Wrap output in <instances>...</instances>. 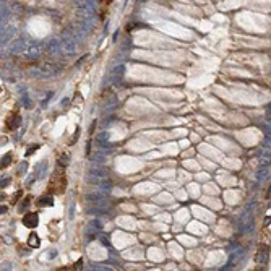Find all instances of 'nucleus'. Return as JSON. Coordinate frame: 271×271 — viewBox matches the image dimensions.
I'll list each match as a JSON object with an SVG mask.
<instances>
[{
  "instance_id": "5",
  "label": "nucleus",
  "mask_w": 271,
  "mask_h": 271,
  "mask_svg": "<svg viewBox=\"0 0 271 271\" xmlns=\"http://www.w3.org/2000/svg\"><path fill=\"white\" fill-rule=\"evenodd\" d=\"M50 206L52 205V198L50 197H47V198H39V206Z\"/></svg>"
},
{
  "instance_id": "7",
  "label": "nucleus",
  "mask_w": 271,
  "mask_h": 271,
  "mask_svg": "<svg viewBox=\"0 0 271 271\" xmlns=\"http://www.w3.org/2000/svg\"><path fill=\"white\" fill-rule=\"evenodd\" d=\"M112 0H101V5H102V8H106V5H109Z\"/></svg>"
},
{
  "instance_id": "3",
  "label": "nucleus",
  "mask_w": 271,
  "mask_h": 271,
  "mask_svg": "<svg viewBox=\"0 0 271 271\" xmlns=\"http://www.w3.org/2000/svg\"><path fill=\"white\" fill-rule=\"evenodd\" d=\"M5 123H7V127L10 128V130H12V128H15V127H18V125H16V123H18V115H16V112H13L12 115L7 118V122H5Z\"/></svg>"
},
{
  "instance_id": "4",
  "label": "nucleus",
  "mask_w": 271,
  "mask_h": 271,
  "mask_svg": "<svg viewBox=\"0 0 271 271\" xmlns=\"http://www.w3.org/2000/svg\"><path fill=\"white\" fill-rule=\"evenodd\" d=\"M28 245H31V247H39V237H37L36 232H31L29 234V239H28Z\"/></svg>"
},
{
  "instance_id": "6",
  "label": "nucleus",
  "mask_w": 271,
  "mask_h": 271,
  "mask_svg": "<svg viewBox=\"0 0 271 271\" xmlns=\"http://www.w3.org/2000/svg\"><path fill=\"white\" fill-rule=\"evenodd\" d=\"M8 161H10V154H7V156H5V159L2 161V164H3V166H8Z\"/></svg>"
},
{
  "instance_id": "1",
  "label": "nucleus",
  "mask_w": 271,
  "mask_h": 271,
  "mask_svg": "<svg viewBox=\"0 0 271 271\" xmlns=\"http://www.w3.org/2000/svg\"><path fill=\"white\" fill-rule=\"evenodd\" d=\"M65 185H67V179H65V174H63V167L60 166V170L55 172L54 175H52V179H50L49 192L50 193H63Z\"/></svg>"
},
{
  "instance_id": "2",
  "label": "nucleus",
  "mask_w": 271,
  "mask_h": 271,
  "mask_svg": "<svg viewBox=\"0 0 271 271\" xmlns=\"http://www.w3.org/2000/svg\"><path fill=\"white\" fill-rule=\"evenodd\" d=\"M37 214H34V213H26L25 216H23V224H25L28 229H34V227L37 226Z\"/></svg>"
}]
</instances>
